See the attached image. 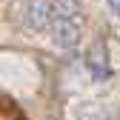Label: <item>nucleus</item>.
I'll use <instances>...</instances> for the list:
<instances>
[{"label": "nucleus", "instance_id": "f257e3e1", "mask_svg": "<svg viewBox=\"0 0 120 120\" xmlns=\"http://www.w3.org/2000/svg\"><path fill=\"white\" fill-rule=\"evenodd\" d=\"M57 14L60 9L54 6V0H26L23 3V17L34 32H49Z\"/></svg>", "mask_w": 120, "mask_h": 120}, {"label": "nucleus", "instance_id": "f03ea898", "mask_svg": "<svg viewBox=\"0 0 120 120\" xmlns=\"http://www.w3.org/2000/svg\"><path fill=\"white\" fill-rule=\"evenodd\" d=\"M49 32L60 49H77L80 43V26L74 20V14H57V20L52 23Z\"/></svg>", "mask_w": 120, "mask_h": 120}, {"label": "nucleus", "instance_id": "7ed1b4c3", "mask_svg": "<svg viewBox=\"0 0 120 120\" xmlns=\"http://www.w3.org/2000/svg\"><path fill=\"white\" fill-rule=\"evenodd\" d=\"M86 66H89V74H92L94 80H106V77H109V66H106V60H103L97 52H89Z\"/></svg>", "mask_w": 120, "mask_h": 120}, {"label": "nucleus", "instance_id": "20e7f679", "mask_svg": "<svg viewBox=\"0 0 120 120\" xmlns=\"http://www.w3.org/2000/svg\"><path fill=\"white\" fill-rule=\"evenodd\" d=\"M106 6H109V11L114 17H120V0H106Z\"/></svg>", "mask_w": 120, "mask_h": 120}]
</instances>
